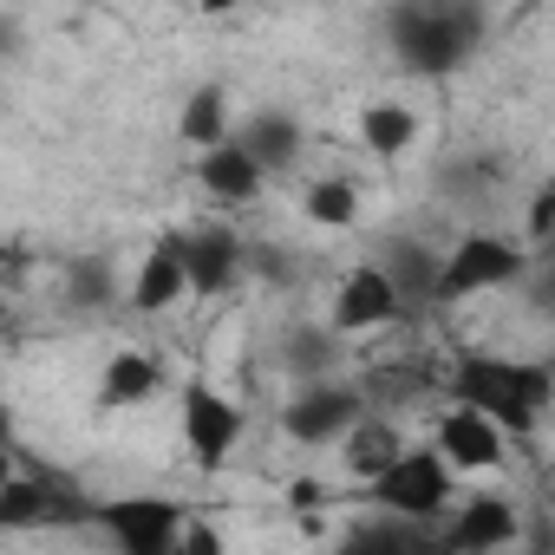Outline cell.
<instances>
[{"mask_svg":"<svg viewBox=\"0 0 555 555\" xmlns=\"http://www.w3.org/2000/svg\"><path fill=\"white\" fill-rule=\"evenodd\" d=\"M386 40L412 79H451L483 47V0H399L386 14Z\"/></svg>","mask_w":555,"mask_h":555,"instance_id":"6da1fadb","label":"cell"},{"mask_svg":"<svg viewBox=\"0 0 555 555\" xmlns=\"http://www.w3.org/2000/svg\"><path fill=\"white\" fill-rule=\"evenodd\" d=\"M444 392L457 405H477L483 418H496L509 438H529L555 399V379L548 366L535 360H509V353H457L444 366Z\"/></svg>","mask_w":555,"mask_h":555,"instance_id":"7a4b0ae2","label":"cell"},{"mask_svg":"<svg viewBox=\"0 0 555 555\" xmlns=\"http://www.w3.org/2000/svg\"><path fill=\"white\" fill-rule=\"evenodd\" d=\"M529 268V248L496 235V229H470L451 255H438V274H431V301H470V295H490V288H509L522 282Z\"/></svg>","mask_w":555,"mask_h":555,"instance_id":"3957f363","label":"cell"},{"mask_svg":"<svg viewBox=\"0 0 555 555\" xmlns=\"http://www.w3.org/2000/svg\"><path fill=\"white\" fill-rule=\"evenodd\" d=\"M451 483H457V470H451L438 451H412V444H405L379 477H366L373 503H379L386 516H405V522L444 516V509H451Z\"/></svg>","mask_w":555,"mask_h":555,"instance_id":"277c9868","label":"cell"},{"mask_svg":"<svg viewBox=\"0 0 555 555\" xmlns=\"http://www.w3.org/2000/svg\"><path fill=\"white\" fill-rule=\"evenodd\" d=\"M92 522V496H79L53 470H14L0 483V529H73Z\"/></svg>","mask_w":555,"mask_h":555,"instance_id":"5b68a950","label":"cell"},{"mask_svg":"<svg viewBox=\"0 0 555 555\" xmlns=\"http://www.w3.org/2000/svg\"><path fill=\"white\" fill-rule=\"evenodd\" d=\"M183 444H190V457H196V470H222L229 464V451L242 444V405L235 399H222L216 386H203V379H190L183 386Z\"/></svg>","mask_w":555,"mask_h":555,"instance_id":"8992f818","label":"cell"},{"mask_svg":"<svg viewBox=\"0 0 555 555\" xmlns=\"http://www.w3.org/2000/svg\"><path fill=\"white\" fill-rule=\"evenodd\" d=\"M92 522L125 548V555H170L183 509L170 496H125V503H92Z\"/></svg>","mask_w":555,"mask_h":555,"instance_id":"52a82bcc","label":"cell"},{"mask_svg":"<svg viewBox=\"0 0 555 555\" xmlns=\"http://www.w3.org/2000/svg\"><path fill=\"white\" fill-rule=\"evenodd\" d=\"M366 412V392L360 386H340V379H308L295 399H288V412H282V425H288V438L295 444H340V431L353 425Z\"/></svg>","mask_w":555,"mask_h":555,"instance_id":"ba28073f","label":"cell"},{"mask_svg":"<svg viewBox=\"0 0 555 555\" xmlns=\"http://www.w3.org/2000/svg\"><path fill=\"white\" fill-rule=\"evenodd\" d=\"M451 470H496L509 457V431L496 418H483L477 405H451L438 418V444H431Z\"/></svg>","mask_w":555,"mask_h":555,"instance_id":"9c48e42d","label":"cell"},{"mask_svg":"<svg viewBox=\"0 0 555 555\" xmlns=\"http://www.w3.org/2000/svg\"><path fill=\"white\" fill-rule=\"evenodd\" d=\"M177 255H183V274H190V295H229L248 274L235 229H190V235H177Z\"/></svg>","mask_w":555,"mask_h":555,"instance_id":"30bf717a","label":"cell"},{"mask_svg":"<svg viewBox=\"0 0 555 555\" xmlns=\"http://www.w3.org/2000/svg\"><path fill=\"white\" fill-rule=\"evenodd\" d=\"M399 314H405V301L392 295L379 261H360L334 295V334H373V327H392Z\"/></svg>","mask_w":555,"mask_h":555,"instance_id":"8fae6325","label":"cell"},{"mask_svg":"<svg viewBox=\"0 0 555 555\" xmlns=\"http://www.w3.org/2000/svg\"><path fill=\"white\" fill-rule=\"evenodd\" d=\"M438 542H444L451 555H490V548H509V542H516V503H509V496H490V490H483V496H464Z\"/></svg>","mask_w":555,"mask_h":555,"instance_id":"7c38bea8","label":"cell"},{"mask_svg":"<svg viewBox=\"0 0 555 555\" xmlns=\"http://www.w3.org/2000/svg\"><path fill=\"white\" fill-rule=\"evenodd\" d=\"M183 295H190V274H183L177 235H157L151 255H144L138 274H131V308H138V314H170Z\"/></svg>","mask_w":555,"mask_h":555,"instance_id":"4fadbf2b","label":"cell"},{"mask_svg":"<svg viewBox=\"0 0 555 555\" xmlns=\"http://www.w3.org/2000/svg\"><path fill=\"white\" fill-rule=\"evenodd\" d=\"M196 183H203L209 196H222V203H255L261 183H268V170H261L235 138H222V144H209V151L196 157Z\"/></svg>","mask_w":555,"mask_h":555,"instance_id":"5bb4252c","label":"cell"},{"mask_svg":"<svg viewBox=\"0 0 555 555\" xmlns=\"http://www.w3.org/2000/svg\"><path fill=\"white\" fill-rule=\"evenodd\" d=\"M164 386V366L144 353V347H118L99 373V405L105 412H131V405H151Z\"/></svg>","mask_w":555,"mask_h":555,"instance_id":"9a60e30c","label":"cell"},{"mask_svg":"<svg viewBox=\"0 0 555 555\" xmlns=\"http://www.w3.org/2000/svg\"><path fill=\"white\" fill-rule=\"evenodd\" d=\"M229 138H235V144H242V151L274 177V170H295V157H301V138H308V131H301V118H295V112H255V118H242V131H229Z\"/></svg>","mask_w":555,"mask_h":555,"instance_id":"2e32d148","label":"cell"},{"mask_svg":"<svg viewBox=\"0 0 555 555\" xmlns=\"http://www.w3.org/2000/svg\"><path fill=\"white\" fill-rule=\"evenodd\" d=\"M379 274L392 282V295L412 308V301H431V274H438V255H431L425 242L399 235V242H386V255H379Z\"/></svg>","mask_w":555,"mask_h":555,"instance_id":"e0dca14e","label":"cell"},{"mask_svg":"<svg viewBox=\"0 0 555 555\" xmlns=\"http://www.w3.org/2000/svg\"><path fill=\"white\" fill-rule=\"evenodd\" d=\"M340 444H347V470H353V477H379V470L405 451L399 425H386V418H373V412H360V418L340 431Z\"/></svg>","mask_w":555,"mask_h":555,"instance_id":"ac0fdd59","label":"cell"},{"mask_svg":"<svg viewBox=\"0 0 555 555\" xmlns=\"http://www.w3.org/2000/svg\"><path fill=\"white\" fill-rule=\"evenodd\" d=\"M360 144H366L373 157H405V151L418 144V112L399 105V99L366 105V112H360Z\"/></svg>","mask_w":555,"mask_h":555,"instance_id":"d6986e66","label":"cell"},{"mask_svg":"<svg viewBox=\"0 0 555 555\" xmlns=\"http://www.w3.org/2000/svg\"><path fill=\"white\" fill-rule=\"evenodd\" d=\"M183 144H196V151H209V144H222L235 125H229V92L222 86H196L190 92V105H183Z\"/></svg>","mask_w":555,"mask_h":555,"instance_id":"ffe728a7","label":"cell"},{"mask_svg":"<svg viewBox=\"0 0 555 555\" xmlns=\"http://www.w3.org/2000/svg\"><path fill=\"white\" fill-rule=\"evenodd\" d=\"M308 222L321 229H353L360 222V183L353 177H321L308 190Z\"/></svg>","mask_w":555,"mask_h":555,"instance_id":"44dd1931","label":"cell"},{"mask_svg":"<svg viewBox=\"0 0 555 555\" xmlns=\"http://www.w3.org/2000/svg\"><path fill=\"white\" fill-rule=\"evenodd\" d=\"M288 366H295L301 379H321V373L334 366V327H301V334L288 340Z\"/></svg>","mask_w":555,"mask_h":555,"instance_id":"7402d4cb","label":"cell"},{"mask_svg":"<svg viewBox=\"0 0 555 555\" xmlns=\"http://www.w3.org/2000/svg\"><path fill=\"white\" fill-rule=\"evenodd\" d=\"M242 268H248V274H268L274 288H288V282H295L288 248H274V242H242Z\"/></svg>","mask_w":555,"mask_h":555,"instance_id":"603a6c76","label":"cell"},{"mask_svg":"<svg viewBox=\"0 0 555 555\" xmlns=\"http://www.w3.org/2000/svg\"><path fill=\"white\" fill-rule=\"evenodd\" d=\"M418 386H425V373H418V366H379V373H373V379H366L360 392H373V399L399 405V399H412Z\"/></svg>","mask_w":555,"mask_h":555,"instance_id":"cb8c5ba5","label":"cell"},{"mask_svg":"<svg viewBox=\"0 0 555 555\" xmlns=\"http://www.w3.org/2000/svg\"><path fill=\"white\" fill-rule=\"evenodd\" d=\"M73 301H79V308H105V301H112V274H105V261H92V268L73 274Z\"/></svg>","mask_w":555,"mask_h":555,"instance_id":"d4e9b609","label":"cell"},{"mask_svg":"<svg viewBox=\"0 0 555 555\" xmlns=\"http://www.w3.org/2000/svg\"><path fill=\"white\" fill-rule=\"evenodd\" d=\"M347 542H353V548H405V542H418V535L405 529V516H392V522H373V529H353Z\"/></svg>","mask_w":555,"mask_h":555,"instance_id":"484cf974","label":"cell"},{"mask_svg":"<svg viewBox=\"0 0 555 555\" xmlns=\"http://www.w3.org/2000/svg\"><path fill=\"white\" fill-rule=\"evenodd\" d=\"M548 229H555V190H535V203H529V242H548Z\"/></svg>","mask_w":555,"mask_h":555,"instance_id":"4316f807","label":"cell"},{"mask_svg":"<svg viewBox=\"0 0 555 555\" xmlns=\"http://www.w3.org/2000/svg\"><path fill=\"white\" fill-rule=\"evenodd\" d=\"M177 548H196V555H216V548H222V535H216V529H203V522H183V529H177Z\"/></svg>","mask_w":555,"mask_h":555,"instance_id":"83f0119b","label":"cell"},{"mask_svg":"<svg viewBox=\"0 0 555 555\" xmlns=\"http://www.w3.org/2000/svg\"><path fill=\"white\" fill-rule=\"evenodd\" d=\"M8 53H21V27H14L8 14H0V60H8Z\"/></svg>","mask_w":555,"mask_h":555,"instance_id":"f1b7e54d","label":"cell"},{"mask_svg":"<svg viewBox=\"0 0 555 555\" xmlns=\"http://www.w3.org/2000/svg\"><path fill=\"white\" fill-rule=\"evenodd\" d=\"M288 503H321V483H288Z\"/></svg>","mask_w":555,"mask_h":555,"instance_id":"f546056e","label":"cell"},{"mask_svg":"<svg viewBox=\"0 0 555 555\" xmlns=\"http://www.w3.org/2000/svg\"><path fill=\"white\" fill-rule=\"evenodd\" d=\"M196 8H203V14L216 21V14H235V8H242V0H196Z\"/></svg>","mask_w":555,"mask_h":555,"instance_id":"4dcf8cb0","label":"cell"},{"mask_svg":"<svg viewBox=\"0 0 555 555\" xmlns=\"http://www.w3.org/2000/svg\"><path fill=\"white\" fill-rule=\"evenodd\" d=\"M14 470H21V464H14V444H0V483H8Z\"/></svg>","mask_w":555,"mask_h":555,"instance_id":"1f68e13d","label":"cell"},{"mask_svg":"<svg viewBox=\"0 0 555 555\" xmlns=\"http://www.w3.org/2000/svg\"><path fill=\"white\" fill-rule=\"evenodd\" d=\"M0 444H14V412L0 405Z\"/></svg>","mask_w":555,"mask_h":555,"instance_id":"d6a6232c","label":"cell"},{"mask_svg":"<svg viewBox=\"0 0 555 555\" xmlns=\"http://www.w3.org/2000/svg\"><path fill=\"white\" fill-rule=\"evenodd\" d=\"M14 327V308H8V295H0V334H8Z\"/></svg>","mask_w":555,"mask_h":555,"instance_id":"836d02e7","label":"cell"}]
</instances>
